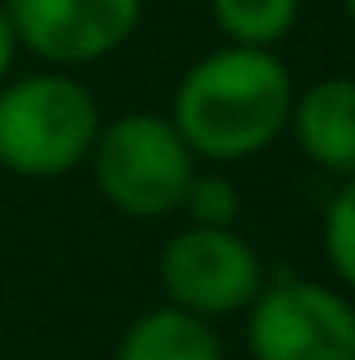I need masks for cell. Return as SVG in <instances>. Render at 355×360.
<instances>
[{
    "label": "cell",
    "instance_id": "obj_1",
    "mask_svg": "<svg viewBox=\"0 0 355 360\" xmlns=\"http://www.w3.org/2000/svg\"><path fill=\"white\" fill-rule=\"evenodd\" d=\"M292 96L296 82L274 51L228 41L178 78L169 119L196 160L237 165L287 132Z\"/></svg>",
    "mask_w": 355,
    "mask_h": 360
},
{
    "label": "cell",
    "instance_id": "obj_2",
    "mask_svg": "<svg viewBox=\"0 0 355 360\" xmlns=\"http://www.w3.org/2000/svg\"><path fill=\"white\" fill-rule=\"evenodd\" d=\"M91 87L69 69H36L0 87V169L27 183H55L87 165L100 132Z\"/></svg>",
    "mask_w": 355,
    "mask_h": 360
},
{
    "label": "cell",
    "instance_id": "obj_3",
    "mask_svg": "<svg viewBox=\"0 0 355 360\" xmlns=\"http://www.w3.org/2000/svg\"><path fill=\"white\" fill-rule=\"evenodd\" d=\"M96 192L123 219H164L182 205L196 155L164 115H119L100 123L87 155Z\"/></svg>",
    "mask_w": 355,
    "mask_h": 360
},
{
    "label": "cell",
    "instance_id": "obj_4",
    "mask_svg": "<svg viewBox=\"0 0 355 360\" xmlns=\"http://www.w3.org/2000/svg\"><path fill=\"white\" fill-rule=\"evenodd\" d=\"M250 360H355V306L314 278H274L246 306Z\"/></svg>",
    "mask_w": 355,
    "mask_h": 360
},
{
    "label": "cell",
    "instance_id": "obj_5",
    "mask_svg": "<svg viewBox=\"0 0 355 360\" xmlns=\"http://www.w3.org/2000/svg\"><path fill=\"white\" fill-rule=\"evenodd\" d=\"M160 288L169 306L214 324L255 301L264 288V260L237 229L187 224L160 251Z\"/></svg>",
    "mask_w": 355,
    "mask_h": 360
},
{
    "label": "cell",
    "instance_id": "obj_6",
    "mask_svg": "<svg viewBox=\"0 0 355 360\" xmlns=\"http://www.w3.org/2000/svg\"><path fill=\"white\" fill-rule=\"evenodd\" d=\"M18 51L46 69H82L109 60L142 27L146 0H5Z\"/></svg>",
    "mask_w": 355,
    "mask_h": 360
},
{
    "label": "cell",
    "instance_id": "obj_7",
    "mask_svg": "<svg viewBox=\"0 0 355 360\" xmlns=\"http://www.w3.org/2000/svg\"><path fill=\"white\" fill-rule=\"evenodd\" d=\"M296 150L323 174H355V78H319L292 96L287 115Z\"/></svg>",
    "mask_w": 355,
    "mask_h": 360
},
{
    "label": "cell",
    "instance_id": "obj_8",
    "mask_svg": "<svg viewBox=\"0 0 355 360\" xmlns=\"http://www.w3.org/2000/svg\"><path fill=\"white\" fill-rule=\"evenodd\" d=\"M114 360H223V342L210 319L187 315L178 306H155L128 324Z\"/></svg>",
    "mask_w": 355,
    "mask_h": 360
},
{
    "label": "cell",
    "instance_id": "obj_9",
    "mask_svg": "<svg viewBox=\"0 0 355 360\" xmlns=\"http://www.w3.org/2000/svg\"><path fill=\"white\" fill-rule=\"evenodd\" d=\"M210 14H214V27L223 32V41L274 51L278 41L292 37L301 0H210Z\"/></svg>",
    "mask_w": 355,
    "mask_h": 360
},
{
    "label": "cell",
    "instance_id": "obj_10",
    "mask_svg": "<svg viewBox=\"0 0 355 360\" xmlns=\"http://www.w3.org/2000/svg\"><path fill=\"white\" fill-rule=\"evenodd\" d=\"M323 255H328V269L337 274V283L355 292V174L342 178V187L323 210Z\"/></svg>",
    "mask_w": 355,
    "mask_h": 360
},
{
    "label": "cell",
    "instance_id": "obj_11",
    "mask_svg": "<svg viewBox=\"0 0 355 360\" xmlns=\"http://www.w3.org/2000/svg\"><path fill=\"white\" fill-rule=\"evenodd\" d=\"M178 210L192 224H201V229H232L237 214H241V192L228 174H201L196 169Z\"/></svg>",
    "mask_w": 355,
    "mask_h": 360
},
{
    "label": "cell",
    "instance_id": "obj_12",
    "mask_svg": "<svg viewBox=\"0 0 355 360\" xmlns=\"http://www.w3.org/2000/svg\"><path fill=\"white\" fill-rule=\"evenodd\" d=\"M14 64H18V37H14V23H9L5 0H0V87L14 78Z\"/></svg>",
    "mask_w": 355,
    "mask_h": 360
},
{
    "label": "cell",
    "instance_id": "obj_13",
    "mask_svg": "<svg viewBox=\"0 0 355 360\" xmlns=\"http://www.w3.org/2000/svg\"><path fill=\"white\" fill-rule=\"evenodd\" d=\"M342 9H347V18L355 23V0H342Z\"/></svg>",
    "mask_w": 355,
    "mask_h": 360
}]
</instances>
